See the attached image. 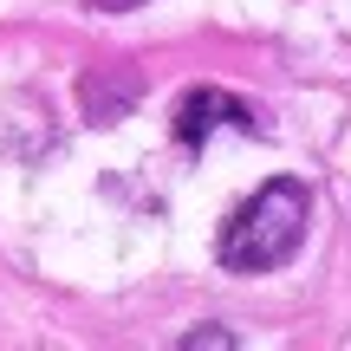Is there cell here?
Returning <instances> with one entry per match:
<instances>
[{
	"label": "cell",
	"instance_id": "6da1fadb",
	"mask_svg": "<svg viewBox=\"0 0 351 351\" xmlns=\"http://www.w3.org/2000/svg\"><path fill=\"white\" fill-rule=\"evenodd\" d=\"M306 221H313V195L293 176H274L267 189H254V202H241L221 228V267L228 274H274L300 254Z\"/></svg>",
	"mask_w": 351,
	"mask_h": 351
},
{
	"label": "cell",
	"instance_id": "7a4b0ae2",
	"mask_svg": "<svg viewBox=\"0 0 351 351\" xmlns=\"http://www.w3.org/2000/svg\"><path fill=\"white\" fill-rule=\"evenodd\" d=\"M221 124L261 130V111H254V104H241L234 91H221V85H202V91H189V98L176 104V143H182V150H202Z\"/></svg>",
	"mask_w": 351,
	"mask_h": 351
},
{
	"label": "cell",
	"instance_id": "3957f363",
	"mask_svg": "<svg viewBox=\"0 0 351 351\" xmlns=\"http://www.w3.org/2000/svg\"><path fill=\"white\" fill-rule=\"evenodd\" d=\"M117 7H130V0H117Z\"/></svg>",
	"mask_w": 351,
	"mask_h": 351
}]
</instances>
